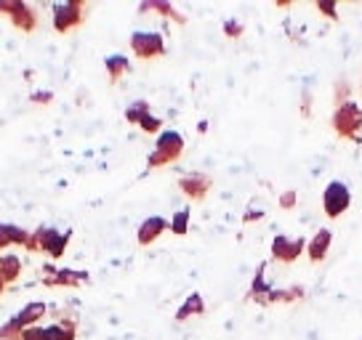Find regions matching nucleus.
I'll return each mask as SVG.
<instances>
[{"mask_svg": "<svg viewBox=\"0 0 362 340\" xmlns=\"http://www.w3.org/2000/svg\"><path fill=\"white\" fill-rule=\"evenodd\" d=\"M330 125H333V130L341 138H349V141L362 144V107H357L354 102H341L336 107L333 117H330Z\"/></svg>", "mask_w": 362, "mask_h": 340, "instance_id": "obj_1", "label": "nucleus"}, {"mask_svg": "<svg viewBox=\"0 0 362 340\" xmlns=\"http://www.w3.org/2000/svg\"><path fill=\"white\" fill-rule=\"evenodd\" d=\"M45 311H48L45 303H30V306H24L16 317L8 319V322L0 327V340H16L27 327H35V322L43 319Z\"/></svg>", "mask_w": 362, "mask_h": 340, "instance_id": "obj_4", "label": "nucleus"}, {"mask_svg": "<svg viewBox=\"0 0 362 340\" xmlns=\"http://www.w3.org/2000/svg\"><path fill=\"white\" fill-rule=\"evenodd\" d=\"M165 229H170V224L165 221L163 216H152V218H147L141 226H139V231H136V239H139V245H152L155 239L165 231Z\"/></svg>", "mask_w": 362, "mask_h": 340, "instance_id": "obj_12", "label": "nucleus"}, {"mask_svg": "<svg viewBox=\"0 0 362 340\" xmlns=\"http://www.w3.org/2000/svg\"><path fill=\"white\" fill-rule=\"evenodd\" d=\"M351 205V192L344 181H330L322 189V210L328 218H339L341 213H346Z\"/></svg>", "mask_w": 362, "mask_h": 340, "instance_id": "obj_5", "label": "nucleus"}, {"mask_svg": "<svg viewBox=\"0 0 362 340\" xmlns=\"http://www.w3.org/2000/svg\"><path fill=\"white\" fill-rule=\"evenodd\" d=\"M69 237H72V231H57V229L40 226L35 234H30L27 250H33V253L43 250L45 255H51V258H62L69 245Z\"/></svg>", "mask_w": 362, "mask_h": 340, "instance_id": "obj_3", "label": "nucleus"}, {"mask_svg": "<svg viewBox=\"0 0 362 340\" xmlns=\"http://www.w3.org/2000/svg\"><path fill=\"white\" fill-rule=\"evenodd\" d=\"M224 32L229 35V37H240V35H243V24L229 19V22H224Z\"/></svg>", "mask_w": 362, "mask_h": 340, "instance_id": "obj_25", "label": "nucleus"}, {"mask_svg": "<svg viewBox=\"0 0 362 340\" xmlns=\"http://www.w3.org/2000/svg\"><path fill=\"white\" fill-rule=\"evenodd\" d=\"M315 8L320 13H325V16H330L333 22H339V11H336V3H330V0H317Z\"/></svg>", "mask_w": 362, "mask_h": 340, "instance_id": "obj_23", "label": "nucleus"}, {"mask_svg": "<svg viewBox=\"0 0 362 340\" xmlns=\"http://www.w3.org/2000/svg\"><path fill=\"white\" fill-rule=\"evenodd\" d=\"M147 112H149L147 102H134L128 109H125V120H128V123H134V125H139V120H141Z\"/></svg>", "mask_w": 362, "mask_h": 340, "instance_id": "obj_21", "label": "nucleus"}, {"mask_svg": "<svg viewBox=\"0 0 362 340\" xmlns=\"http://www.w3.org/2000/svg\"><path fill=\"white\" fill-rule=\"evenodd\" d=\"M16 340H45V327H27Z\"/></svg>", "mask_w": 362, "mask_h": 340, "instance_id": "obj_24", "label": "nucleus"}, {"mask_svg": "<svg viewBox=\"0 0 362 340\" xmlns=\"http://www.w3.org/2000/svg\"><path fill=\"white\" fill-rule=\"evenodd\" d=\"M3 290H6V282H3V279H0V295H3Z\"/></svg>", "mask_w": 362, "mask_h": 340, "instance_id": "obj_29", "label": "nucleus"}, {"mask_svg": "<svg viewBox=\"0 0 362 340\" xmlns=\"http://www.w3.org/2000/svg\"><path fill=\"white\" fill-rule=\"evenodd\" d=\"M0 13H6L13 22V27H19L22 32H33L35 24H37L35 11L27 3H22V0H3L0 3Z\"/></svg>", "mask_w": 362, "mask_h": 340, "instance_id": "obj_8", "label": "nucleus"}, {"mask_svg": "<svg viewBox=\"0 0 362 340\" xmlns=\"http://www.w3.org/2000/svg\"><path fill=\"white\" fill-rule=\"evenodd\" d=\"M43 282L48 284V287H59V284H64V287H78V284L88 282V272H69V269H62V272L45 277Z\"/></svg>", "mask_w": 362, "mask_h": 340, "instance_id": "obj_13", "label": "nucleus"}, {"mask_svg": "<svg viewBox=\"0 0 362 340\" xmlns=\"http://www.w3.org/2000/svg\"><path fill=\"white\" fill-rule=\"evenodd\" d=\"M131 51L136 54V59L149 61V59H160L165 54V43L160 32H134L131 35Z\"/></svg>", "mask_w": 362, "mask_h": 340, "instance_id": "obj_7", "label": "nucleus"}, {"mask_svg": "<svg viewBox=\"0 0 362 340\" xmlns=\"http://www.w3.org/2000/svg\"><path fill=\"white\" fill-rule=\"evenodd\" d=\"M261 216H264L261 210H250L248 216H245V221H256V218H261Z\"/></svg>", "mask_w": 362, "mask_h": 340, "instance_id": "obj_28", "label": "nucleus"}, {"mask_svg": "<svg viewBox=\"0 0 362 340\" xmlns=\"http://www.w3.org/2000/svg\"><path fill=\"white\" fill-rule=\"evenodd\" d=\"M184 154V138H181L179 130H163L158 136V144H155V152L149 154L147 165L149 170L163 168V165H170Z\"/></svg>", "mask_w": 362, "mask_h": 340, "instance_id": "obj_2", "label": "nucleus"}, {"mask_svg": "<svg viewBox=\"0 0 362 340\" xmlns=\"http://www.w3.org/2000/svg\"><path fill=\"white\" fill-rule=\"evenodd\" d=\"M19 274H22V261L16 255H0V279L3 282H16Z\"/></svg>", "mask_w": 362, "mask_h": 340, "instance_id": "obj_17", "label": "nucleus"}, {"mask_svg": "<svg viewBox=\"0 0 362 340\" xmlns=\"http://www.w3.org/2000/svg\"><path fill=\"white\" fill-rule=\"evenodd\" d=\"M330 242H333V231L330 229H320L312 242H306V255H309V261L312 263H320L325 261V255H328L330 250Z\"/></svg>", "mask_w": 362, "mask_h": 340, "instance_id": "obj_11", "label": "nucleus"}, {"mask_svg": "<svg viewBox=\"0 0 362 340\" xmlns=\"http://www.w3.org/2000/svg\"><path fill=\"white\" fill-rule=\"evenodd\" d=\"M211 186H214V181H211V176H205V173H184L179 178V189L189 200H203L205 194L211 192Z\"/></svg>", "mask_w": 362, "mask_h": 340, "instance_id": "obj_10", "label": "nucleus"}, {"mask_svg": "<svg viewBox=\"0 0 362 340\" xmlns=\"http://www.w3.org/2000/svg\"><path fill=\"white\" fill-rule=\"evenodd\" d=\"M27 242H30V231L11 226V224H0V250L6 248V245H22V248H27Z\"/></svg>", "mask_w": 362, "mask_h": 340, "instance_id": "obj_14", "label": "nucleus"}, {"mask_svg": "<svg viewBox=\"0 0 362 340\" xmlns=\"http://www.w3.org/2000/svg\"><path fill=\"white\" fill-rule=\"evenodd\" d=\"M83 19H86V3H80V0H69V3H57L54 6V27H57V32H69L72 27L83 24Z\"/></svg>", "mask_w": 362, "mask_h": 340, "instance_id": "obj_6", "label": "nucleus"}, {"mask_svg": "<svg viewBox=\"0 0 362 340\" xmlns=\"http://www.w3.org/2000/svg\"><path fill=\"white\" fill-rule=\"evenodd\" d=\"M107 75H110V83H117V80L123 78L125 72L131 69V61L123 56V54H112V56H107Z\"/></svg>", "mask_w": 362, "mask_h": 340, "instance_id": "obj_18", "label": "nucleus"}, {"mask_svg": "<svg viewBox=\"0 0 362 340\" xmlns=\"http://www.w3.org/2000/svg\"><path fill=\"white\" fill-rule=\"evenodd\" d=\"M293 205H296V192L291 189V192H285L280 197V207H293Z\"/></svg>", "mask_w": 362, "mask_h": 340, "instance_id": "obj_26", "label": "nucleus"}, {"mask_svg": "<svg viewBox=\"0 0 362 340\" xmlns=\"http://www.w3.org/2000/svg\"><path fill=\"white\" fill-rule=\"evenodd\" d=\"M200 314H205V300L200 293H192L184 300V306L176 311V322H187L189 317H200Z\"/></svg>", "mask_w": 362, "mask_h": 340, "instance_id": "obj_15", "label": "nucleus"}, {"mask_svg": "<svg viewBox=\"0 0 362 340\" xmlns=\"http://www.w3.org/2000/svg\"><path fill=\"white\" fill-rule=\"evenodd\" d=\"M170 231L179 234V237H184V234L189 231V207H181L179 213L173 216V221H170Z\"/></svg>", "mask_w": 362, "mask_h": 340, "instance_id": "obj_19", "label": "nucleus"}, {"mask_svg": "<svg viewBox=\"0 0 362 340\" xmlns=\"http://www.w3.org/2000/svg\"><path fill=\"white\" fill-rule=\"evenodd\" d=\"M141 11H158V13H163V16H170V19H176L179 24H184V16L176 13V8H173L170 3H144Z\"/></svg>", "mask_w": 362, "mask_h": 340, "instance_id": "obj_20", "label": "nucleus"}, {"mask_svg": "<svg viewBox=\"0 0 362 340\" xmlns=\"http://www.w3.org/2000/svg\"><path fill=\"white\" fill-rule=\"evenodd\" d=\"M54 99V93H48V91H43V93H33V102L35 104H48Z\"/></svg>", "mask_w": 362, "mask_h": 340, "instance_id": "obj_27", "label": "nucleus"}, {"mask_svg": "<svg viewBox=\"0 0 362 340\" xmlns=\"http://www.w3.org/2000/svg\"><path fill=\"white\" fill-rule=\"evenodd\" d=\"M78 332V322H57L51 327H45V340H75Z\"/></svg>", "mask_w": 362, "mask_h": 340, "instance_id": "obj_16", "label": "nucleus"}, {"mask_svg": "<svg viewBox=\"0 0 362 340\" xmlns=\"http://www.w3.org/2000/svg\"><path fill=\"white\" fill-rule=\"evenodd\" d=\"M139 128H141L144 133H158L160 128H163V123H160V117H155L152 112H147L141 120H139Z\"/></svg>", "mask_w": 362, "mask_h": 340, "instance_id": "obj_22", "label": "nucleus"}, {"mask_svg": "<svg viewBox=\"0 0 362 340\" xmlns=\"http://www.w3.org/2000/svg\"><path fill=\"white\" fill-rule=\"evenodd\" d=\"M304 250H306L304 237H285V234H277V237L272 239V258H274V261L293 263Z\"/></svg>", "mask_w": 362, "mask_h": 340, "instance_id": "obj_9", "label": "nucleus"}]
</instances>
